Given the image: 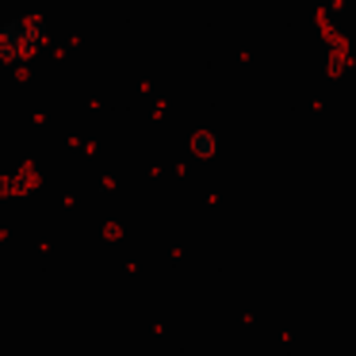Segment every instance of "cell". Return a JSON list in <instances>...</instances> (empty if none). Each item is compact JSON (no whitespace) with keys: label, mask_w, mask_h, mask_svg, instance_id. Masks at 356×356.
<instances>
[{"label":"cell","mask_w":356,"mask_h":356,"mask_svg":"<svg viewBox=\"0 0 356 356\" xmlns=\"http://www.w3.org/2000/svg\"><path fill=\"white\" fill-rule=\"evenodd\" d=\"M195 149H200V154H215L218 138H215V134H200V138H195Z\"/></svg>","instance_id":"obj_1"}]
</instances>
